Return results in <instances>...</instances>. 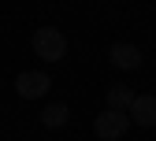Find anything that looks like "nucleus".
<instances>
[{"mask_svg": "<svg viewBox=\"0 0 156 141\" xmlns=\"http://www.w3.org/2000/svg\"><path fill=\"white\" fill-rule=\"evenodd\" d=\"M126 130H130V111H112V108H104L101 115L93 119V134L101 137V141H119Z\"/></svg>", "mask_w": 156, "mask_h": 141, "instance_id": "nucleus-2", "label": "nucleus"}, {"mask_svg": "<svg viewBox=\"0 0 156 141\" xmlns=\"http://www.w3.org/2000/svg\"><path fill=\"white\" fill-rule=\"evenodd\" d=\"M108 63L115 71H138L141 67V52H138V45H130V41H115L108 48Z\"/></svg>", "mask_w": 156, "mask_h": 141, "instance_id": "nucleus-4", "label": "nucleus"}, {"mask_svg": "<svg viewBox=\"0 0 156 141\" xmlns=\"http://www.w3.org/2000/svg\"><path fill=\"white\" fill-rule=\"evenodd\" d=\"M130 123H138L145 130L156 126V97L145 93V97H134V104H130Z\"/></svg>", "mask_w": 156, "mask_h": 141, "instance_id": "nucleus-5", "label": "nucleus"}, {"mask_svg": "<svg viewBox=\"0 0 156 141\" xmlns=\"http://www.w3.org/2000/svg\"><path fill=\"white\" fill-rule=\"evenodd\" d=\"M67 119H71V108H67V104H48V108L41 111V123H45L48 130H60V126H67Z\"/></svg>", "mask_w": 156, "mask_h": 141, "instance_id": "nucleus-7", "label": "nucleus"}, {"mask_svg": "<svg viewBox=\"0 0 156 141\" xmlns=\"http://www.w3.org/2000/svg\"><path fill=\"white\" fill-rule=\"evenodd\" d=\"M48 86H52L48 71H19V78H15V93L23 97V100H41V97H48Z\"/></svg>", "mask_w": 156, "mask_h": 141, "instance_id": "nucleus-3", "label": "nucleus"}, {"mask_svg": "<svg viewBox=\"0 0 156 141\" xmlns=\"http://www.w3.org/2000/svg\"><path fill=\"white\" fill-rule=\"evenodd\" d=\"M30 48H34L37 59H45V63H60V59L67 56V37L56 26H37L34 37H30Z\"/></svg>", "mask_w": 156, "mask_h": 141, "instance_id": "nucleus-1", "label": "nucleus"}, {"mask_svg": "<svg viewBox=\"0 0 156 141\" xmlns=\"http://www.w3.org/2000/svg\"><path fill=\"white\" fill-rule=\"evenodd\" d=\"M134 93L126 82H115V86H108V93H104V100H108V108L112 111H130V104H134Z\"/></svg>", "mask_w": 156, "mask_h": 141, "instance_id": "nucleus-6", "label": "nucleus"}]
</instances>
